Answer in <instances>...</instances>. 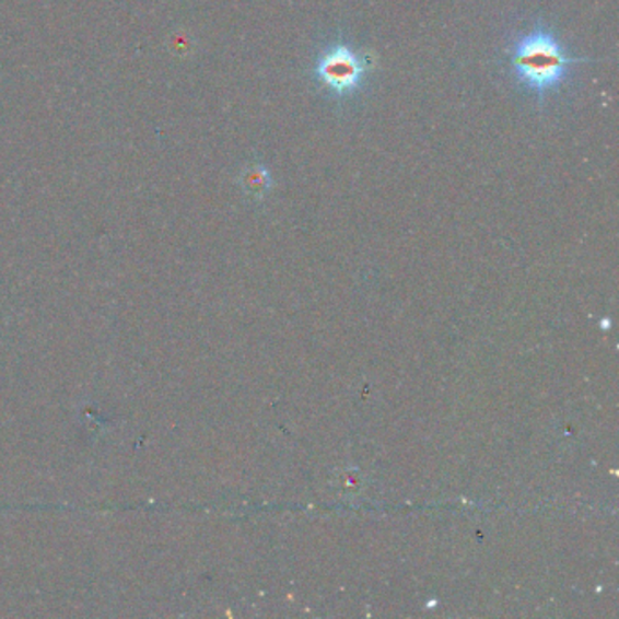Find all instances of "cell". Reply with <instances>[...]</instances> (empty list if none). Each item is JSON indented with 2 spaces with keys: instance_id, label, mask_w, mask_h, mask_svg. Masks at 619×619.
I'll list each match as a JSON object with an SVG mask.
<instances>
[{
  "instance_id": "6da1fadb",
  "label": "cell",
  "mask_w": 619,
  "mask_h": 619,
  "mask_svg": "<svg viewBox=\"0 0 619 619\" xmlns=\"http://www.w3.org/2000/svg\"><path fill=\"white\" fill-rule=\"evenodd\" d=\"M509 62L519 84L544 101L550 91L563 84L571 66L588 59L569 57L547 27L536 26L513 44Z\"/></svg>"
},
{
  "instance_id": "7a4b0ae2",
  "label": "cell",
  "mask_w": 619,
  "mask_h": 619,
  "mask_svg": "<svg viewBox=\"0 0 619 619\" xmlns=\"http://www.w3.org/2000/svg\"><path fill=\"white\" fill-rule=\"evenodd\" d=\"M367 68V60L362 55L346 43H337L316 59L315 79L331 95L346 98L360 90Z\"/></svg>"
},
{
  "instance_id": "3957f363",
  "label": "cell",
  "mask_w": 619,
  "mask_h": 619,
  "mask_svg": "<svg viewBox=\"0 0 619 619\" xmlns=\"http://www.w3.org/2000/svg\"><path fill=\"white\" fill-rule=\"evenodd\" d=\"M242 187L253 198L266 197L272 187L271 173L264 164H252L242 172Z\"/></svg>"
}]
</instances>
